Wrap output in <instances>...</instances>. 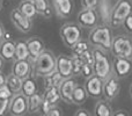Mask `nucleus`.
Returning <instances> with one entry per match:
<instances>
[{
  "label": "nucleus",
  "mask_w": 132,
  "mask_h": 116,
  "mask_svg": "<svg viewBox=\"0 0 132 116\" xmlns=\"http://www.w3.org/2000/svg\"><path fill=\"white\" fill-rule=\"evenodd\" d=\"M112 40H114V36H112V32L110 29L109 25H104L103 23L102 26H96L93 29L90 30L88 36V42L92 47L94 48H101L105 49V50H110L112 44Z\"/></svg>",
  "instance_id": "obj_1"
},
{
  "label": "nucleus",
  "mask_w": 132,
  "mask_h": 116,
  "mask_svg": "<svg viewBox=\"0 0 132 116\" xmlns=\"http://www.w3.org/2000/svg\"><path fill=\"white\" fill-rule=\"evenodd\" d=\"M32 71L37 77H44L49 73L56 71L57 58L51 51L44 50L34 61H32Z\"/></svg>",
  "instance_id": "obj_2"
},
{
  "label": "nucleus",
  "mask_w": 132,
  "mask_h": 116,
  "mask_svg": "<svg viewBox=\"0 0 132 116\" xmlns=\"http://www.w3.org/2000/svg\"><path fill=\"white\" fill-rule=\"evenodd\" d=\"M94 53V74L98 75L101 79L105 80L108 77L111 75V63H110L108 56L100 48H95L93 50Z\"/></svg>",
  "instance_id": "obj_3"
},
{
  "label": "nucleus",
  "mask_w": 132,
  "mask_h": 116,
  "mask_svg": "<svg viewBox=\"0 0 132 116\" xmlns=\"http://www.w3.org/2000/svg\"><path fill=\"white\" fill-rule=\"evenodd\" d=\"M130 14H132V0H117L112 7L109 26L116 28L123 25V21Z\"/></svg>",
  "instance_id": "obj_4"
},
{
  "label": "nucleus",
  "mask_w": 132,
  "mask_h": 116,
  "mask_svg": "<svg viewBox=\"0 0 132 116\" xmlns=\"http://www.w3.org/2000/svg\"><path fill=\"white\" fill-rule=\"evenodd\" d=\"M60 37L67 48H72L78 41L81 40V28L77 23H65L60 28Z\"/></svg>",
  "instance_id": "obj_5"
},
{
  "label": "nucleus",
  "mask_w": 132,
  "mask_h": 116,
  "mask_svg": "<svg viewBox=\"0 0 132 116\" xmlns=\"http://www.w3.org/2000/svg\"><path fill=\"white\" fill-rule=\"evenodd\" d=\"M111 50L114 56H121L125 58H132V40L124 35L114 37L111 44Z\"/></svg>",
  "instance_id": "obj_6"
},
{
  "label": "nucleus",
  "mask_w": 132,
  "mask_h": 116,
  "mask_svg": "<svg viewBox=\"0 0 132 116\" xmlns=\"http://www.w3.org/2000/svg\"><path fill=\"white\" fill-rule=\"evenodd\" d=\"M78 23L82 28L93 29L98 23V14L96 8H82L78 13Z\"/></svg>",
  "instance_id": "obj_7"
},
{
  "label": "nucleus",
  "mask_w": 132,
  "mask_h": 116,
  "mask_svg": "<svg viewBox=\"0 0 132 116\" xmlns=\"http://www.w3.org/2000/svg\"><path fill=\"white\" fill-rule=\"evenodd\" d=\"M8 112L14 116L24 115L28 112V96H26L22 92L14 94L9 103Z\"/></svg>",
  "instance_id": "obj_8"
},
{
  "label": "nucleus",
  "mask_w": 132,
  "mask_h": 116,
  "mask_svg": "<svg viewBox=\"0 0 132 116\" xmlns=\"http://www.w3.org/2000/svg\"><path fill=\"white\" fill-rule=\"evenodd\" d=\"M11 20L16 29L22 33H29L32 28L31 19L27 18L19 8H14L11 12Z\"/></svg>",
  "instance_id": "obj_9"
},
{
  "label": "nucleus",
  "mask_w": 132,
  "mask_h": 116,
  "mask_svg": "<svg viewBox=\"0 0 132 116\" xmlns=\"http://www.w3.org/2000/svg\"><path fill=\"white\" fill-rule=\"evenodd\" d=\"M103 82L104 80L101 79L98 75L93 74L92 77L87 78L85 82V88L87 91L88 96L94 99H98L103 95Z\"/></svg>",
  "instance_id": "obj_10"
},
{
  "label": "nucleus",
  "mask_w": 132,
  "mask_h": 116,
  "mask_svg": "<svg viewBox=\"0 0 132 116\" xmlns=\"http://www.w3.org/2000/svg\"><path fill=\"white\" fill-rule=\"evenodd\" d=\"M112 70L117 78H125L128 77L132 71V63L130 58L115 56L112 61Z\"/></svg>",
  "instance_id": "obj_11"
},
{
  "label": "nucleus",
  "mask_w": 132,
  "mask_h": 116,
  "mask_svg": "<svg viewBox=\"0 0 132 116\" xmlns=\"http://www.w3.org/2000/svg\"><path fill=\"white\" fill-rule=\"evenodd\" d=\"M119 93V82L118 78L115 77H108L103 82V95L105 100L111 101L118 95Z\"/></svg>",
  "instance_id": "obj_12"
},
{
  "label": "nucleus",
  "mask_w": 132,
  "mask_h": 116,
  "mask_svg": "<svg viewBox=\"0 0 132 116\" xmlns=\"http://www.w3.org/2000/svg\"><path fill=\"white\" fill-rule=\"evenodd\" d=\"M77 80L72 77H68L63 79L62 84L59 85V93L62 96V100L66 103H72V93L77 87Z\"/></svg>",
  "instance_id": "obj_13"
},
{
  "label": "nucleus",
  "mask_w": 132,
  "mask_h": 116,
  "mask_svg": "<svg viewBox=\"0 0 132 116\" xmlns=\"http://www.w3.org/2000/svg\"><path fill=\"white\" fill-rule=\"evenodd\" d=\"M12 72L15 75L20 77L21 79H26L29 77L32 72V61L30 59H21V60H14Z\"/></svg>",
  "instance_id": "obj_14"
},
{
  "label": "nucleus",
  "mask_w": 132,
  "mask_h": 116,
  "mask_svg": "<svg viewBox=\"0 0 132 116\" xmlns=\"http://www.w3.org/2000/svg\"><path fill=\"white\" fill-rule=\"evenodd\" d=\"M56 70L60 73L63 78L72 77V56L59 55L57 57V66Z\"/></svg>",
  "instance_id": "obj_15"
},
{
  "label": "nucleus",
  "mask_w": 132,
  "mask_h": 116,
  "mask_svg": "<svg viewBox=\"0 0 132 116\" xmlns=\"http://www.w3.org/2000/svg\"><path fill=\"white\" fill-rule=\"evenodd\" d=\"M52 7L58 16L68 18L73 11V0H52Z\"/></svg>",
  "instance_id": "obj_16"
},
{
  "label": "nucleus",
  "mask_w": 132,
  "mask_h": 116,
  "mask_svg": "<svg viewBox=\"0 0 132 116\" xmlns=\"http://www.w3.org/2000/svg\"><path fill=\"white\" fill-rule=\"evenodd\" d=\"M28 50H29L30 60L34 61L45 49H44V42L38 36H34L27 41Z\"/></svg>",
  "instance_id": "obj_17"
},
{
  "label": "nucleus",
  "mask_w": 132,
  "mask_h": 116,
  "mask_svg": "<svg viewBox=\"0 0 132 116\" xmlns=\"http://www.w3.org/2000/svg\"><path fill=\"white\" fill-rule=\"evenodd\" d=\"M112 5L110 0H98L97 7H96V11H97L98 18L101 19L104 25H109L110 22V18H111V12H112Z\"/></svg>",
  "instance_id": "obj_18"
},
{
  "label": "nucleus",
  "mask_w": 132,
  "mask_h": 116,
  "mask_svg": "<svg viewBox=\"0 0 132 116\" xmlns=\"http://www.w3.org/2000/svg\"><path fill=\"white\" fill-rule=\"evenodd\" d=\"M0 56L6 61L14 60L15 57V42L12 40H4L0 43Z\"/></svg>",
  "instance_id": "obj_19"
},
{
  "label": "nucleus",
  "mask_w": 132,
  "mask_h": 116,
  "mask_svg": "<svg viewBox=\"0 0 132 116\" xmlns=\"http://www.w3.org/2000/svg\"><path fill=\"white\" fill-rule=\"evenodd\" d=\"M64 78L60 75V73L57 70L53 72L49 73V74L44 75L43 77V86H44V91H48L50 88L53 87H59V85L62 84Z\"/></svg>",
  "instance_id": "obj_20"
},
{
  "label": "nucleus",
  "mask_w": 132,
  "mask_h": 116,
  "mask_svg": "<svg viewBox=\"0 0 132 116\" xmlns=\"http://www.w3.org/2000/svg\"><path fill=\"white\" fill-rule=\"evenodd\" d=\"M37 9V14L49 19L52 15V6L49 0H32Z\"/></svg>",
  "instance_id": "obj_21"
},
{
  "label": "nucleus",
  "mask_w": 132,
  "mask_h": 116,
  "mask_svg": "<svg viewBox=\"0 0 132 116\" xmlns=\"http://www.w3.org/2000/svg\"><path fill=\"white\" fill-rule=\"evenodd\" d=\"M87 98H88V94H87V91L85 88V86H80V85H77V87L74 88L72 93V103L73 105H78L81 106L86 102Z\"/></svg>",
  "instance_id": "obj_22"
},
{
  "label": "nucleus",
  "mask_w": 132,
  "mask_h": 116,
  "mask_svg": "<svg viewBox=\"0 0 132 116\" xmlns=\"http://www.w3.org/2000/svg\"><path fill=\"white\" fill-rule=\"evenodd\" d=\"M22 82H23V79H21L20 77L15 75L13 72L6 77V85L8 86V88L11 89L14 94L20 93L21 92V88H22Z\"/></svg>",
  "instance_id": "obj_23"
},
{
  "label": "nucleus",
  "mask_w": 132,
  "mask_h": 116,
  "mask_svg": "<svg viewBox=\"0 0 132 116\" xmlns=\"http://www.w3.org/2000/svg\"><path fill=\"white\" fill-rule=\"evenodd\" d=\"M42 102H43V95L41 93H34L32 95L28 96V112L36 113L41 109Z\"/></svg>",
  "instance_id": "obj_24"
},
{
  "label": "nucleus",
  "mask_w": 132,
  "mask_h": 116,
  "mask_svg": "<svg viewBox=\"0 0 132 116\" xmlns=\"http://www.w3.org/2000/svg\"><path fill=\"white\" fill-rule=\"evenodd\" d=\"M21 59H30L27 42L24 41L15 42V57H14V60H21Z\"/></svg>",
  "instance_id": "obj_25"
},
{
  "label": "nucleus",
  "mask_w": 132,
  "mask_h": 116,
  "mask_svg": "<svg viewBox=\"0 0 132 116\" xmlns=\"http://www.w3.org/2000/svg\"><path fill=\"white\" fill-rule=\"evenodd\" d=\"M21 92H22L26 96H30V95H32L34 93H36L37 92L36 80H35L32 77H30V75L29 77H27L26 79H23Z\"/></svg>",
  "instance_id": "obj_26"
},
{
  "label": "nucleus",
  "mask_w": 132,
  "mask_h": 116,
  "mask_svg": "<svg viewBox=\"0 0 132 116\" xmlns=\"http://www.w3.org/2000/svg\"><path fill=\"white\" fill-rule=\"evenodd\" d=\"M43 99L46 102L50 103L51 106H56L62 100V96H60L59 93V87H53V88H50L48 91H44Z\"/></svg>",
  "instance_id": "obj_27"
},
{
  "label": "nucleus",
  "mask_w": 132,
  "mask_h": 116,
  "mask_svg": "<svg viewBox=\"0 0 132 116\" xmlns=\"http://www.w3.org/2000/svg\"><path fill=\"white\" fill-rule=\"evenodd\" d=\"M19 9L29 19H32L37 14V9L35 7L34 1H30V0H22L19 5Z\"/></svg>",
  "instance_id": "obj_28"
},
{
  "label": "nucleus",
  "mask_w": 132,
  "mask_h": 116,
  "mask_svg": "<svg viewBox=\"0 0 132 116\" xmlns=\"http://www.w3.org/2000/svg\"><path fill=\"white\" fill-rule=\"evenodd\" d=\"M108 100H100L96 102L95 108H94V114L96 116H111L112 109L110 107Z\"/></svg>",
  "instance_id": "obj_29"
},
{
  "label": "nucleus",
  "mask_w": 132,
  "mask_h": 116,
  "mask_svg": "<svg viewBox=\"0 0 132 116\" xmlns=\"http://www.w3.org/2000/svg\"><path fill=\"white\" fill-rule=\"evenodd\" d=\"M89 42L88 41H85V40H80L78 41L71 48L72 50V56H81L85 51H87L89 49Z\"/></svg>",
  "instance_id": "obj_30"
},
{
  "label": "nucleus",
  "mask_w": 132,
  "mask_h": 116,
  "mask_svg": "<svg viewBox=\"0 0 132 116\" xmlns=\"http://www.w3.org/2000/svg\"><path fill=\"white\" fill-rule=\"evenodd\" d=\"M85 61L82 60V58L80 56H72V75L75 77V75L81 74V68L84 66Z\"/></svg>",
  "instance_id": "obj_31"
},
{
  "label": "nucleus",
  "mask_w": 132,
  "mask_h": 116,
  "mask_svg": "<svg viewBox=\"0 0 132 116\" xmlns=\"http://www.w3.org/2000/svg\"><path fill=\"white\" fill-rule=\"evenodd\" d=\"M11 100L12 99H7V98L0 96V116H2L6 112H8Z\"/></svg>",
  "instance_id": "obj_32"
},
{
  "label": "nucleus",
  "mask_w": 132,
  "mask_h": 116,
  "mask_svg": "<svg viewBox=\"0 0 132 116\" xmlns=\"http://www.w3.org/2000/svg\"><path fill=\"white\" fill-rule=\"evenodd\" d=\"M93 74H94L93 65H89V64L85 63L84 66H82V68H81V75L85 78V79H87V78L92 77Z\"/></svg>",
  "instance_id": "obj_33"
},
{
  "label": "nucleus",
  "mask_w": 132,
  "mask_h": 116,
  "mask_svg": "<svg viewBox=\"0 0 132 116\" xmlns=\"http://www.w3.org/2000/svg\"><path fill=\"white\" fill-rule=\"evenodd\" d=\"M80 57L82 58V60H84L85 63L89 64V65H93L94 64V53H93V51H92L90 49H88L87 51H85Z\"/></svg>",
  "instance_id": "obj_34"
},
{
  "label": "nucleus",
  "mask_w": 132,
  "mask_h": 116,
  "mask_svg": "<svg viewBox=\"0 0 132 116\" xmlns=\"http://www.w3.org/2000/svg\"><path fill=\"white\" fill-rule=\"evenodd\" d=\"M98 0H81L82 8H96Z\"/></svg>",
  "instance_id": "obj_35"
},
{
  "label": "nucleus",
  "mask_w": 132,
  "mask_h": 116,
  "mask_svg": "<svg viewBox=\"0 0 132 116\" xmlns=\"http://www.w3.org/2000/svg\"><path fill=\"white\" fill-rule=\"evenodd\" d=\"M123 26L126 32L132 33V14H130V15L123 21Z\"/></svg>",
  "instance_id": "obj_36"
},
{
  "label": "nucleus",
  "mask_w": 132,
  "mask_h": 116,
  "mask_svg": "<svg viewBox=\"0 0 132 116\" xmlns=\"http://www.w3.org/2000/svg\"><path fill=\"white\" fill-rule=\"evenodd\" d=\"M60 115H63V113L57 106H53V107L46 113V116H60Z\"/></svg>",
  "instance_id": "obj_37"
},
{
  "label": "nucleus",
  "mask_w": 132,
  "mask_h": 116,
  "mask_svg": "<svg viewBox=\"0 0 132 116\" xmlns=\"http://www.w3.org/2000/svg\"><path fill=\"white\" fill-rule=\"evenodd\" d=\"M89 115L90 114L86 109H78L77 113H75V116H89Z\"/></svg>",
  "instance_id": "obj_38"
},
{
  "label": "nucleus",
  "mask_w": 132,
  "mask_h": 116,
  "mask_svg": "<svg viewBox=\"0 0 132 116\" xmlns=\"http://www.w3.org/2000/svg\"><path fill=\"white\" fill-rule=\"evenodd\" d=\"M112 115L114 116H128L129 113H126L125 110H117V112L112 113Z\"/></svg>",
  "instance_id": "obj_39"
},
{
  "label": "nucleus",
  "mask_w": 132,
  "mask_h": 116,
  "mask_svg": "<svg viewBox=\"0 0 132 116\" xmlns=\"http://www.w3.org/2000/svg\"><path fill=\"white\" fill-rule=\"evenodd\" d=\"M4 34H5V29H4V27H2L1 22H0V43L4 41Z\"/></svg>",
  "instance_id": "obj_40"
},
{
  "label": "nucleus",
  "mask_w": 132,
  "mask_h": 116,
  "mask_svg": "<svg viewBox=\"0 0 132 116\" xmlns=\"http://www.w3.org/2000/svg\"><path fill=\"white\" fill-rule=\"evenodd\" d=\"M5 84H6V77L0 72V87H1L2 85H5Z\"/></svg>",
  "instance_id": "obj_41"
},
{
  "label": "nucleus",
  "mask_w": 132,
  "mask_h": 116,
  "mask_svg": "<svg viewBox=\"0 0 132 116\" xmlns=\"http://www.w3.org/2000/svg\"><path fill=\"white\" fill-rule=\"evenodd\" d=\"M11 37H12L11 33H9V32H5V34H4V40H11Z\"/></svg>",
  "instance_id": "obj_42"
},
{
  "label": "nucleus",
  "mask_w": 132,
  "mask_h": 116,
  "mask_svg": "<svg viewBox=\"0 0 132 116\" xmlns=\"http://www.w3.org/2000/svg\"><path fill=\"white\" fill-rule=\"evenodd\" d=\"M4 60H5V59L0 56V72L2 71V67H4Z\"/></svg>",
  "instance_id": "obj_43"
},
{
  "label": "nucleus",
  "mask_w": 132,
  "mask_h": 116,
  "mask_svg": "<svg viewBox=\"0 0 132 116\" xmlns=\"http://www.w3.org/2000/svg\"><path fill=\"white\" fill-rule=\"evenodd\" d=\"M130 96H131V99H132V85H131V87H130Z\"/></svg>",
  "instance_id": "obj_44"
},
{
  "label": "nucleus",
  "mask_w": 132,
  "mask_h": 116,
  "mask_svg": "<svg viewBox=\"0 0 132 116\" xmlns=\"http://www.w3.org/2000/svg\"><path fill=\"white\" fill-rule=\"evenodd\" d=\"M1 7H2V0H0V11H1Z\"/></svg>",
  "instance_id": "obj_45"
},
{
  "label": "nucleus",
  "mask_w": 132,
  "mask_h": 116,
  "mask_svg": "<svg viewBox=\"0 0 132 116\" xmlns=\"http://www.w3.org/2000/svg\"><path fill=\"white\" fill-rule=\"evenodd\" d=\"M30 1H32V0H30Z\"/></svg>",
  "instance_id": "obj_46"
}]
</instances>
